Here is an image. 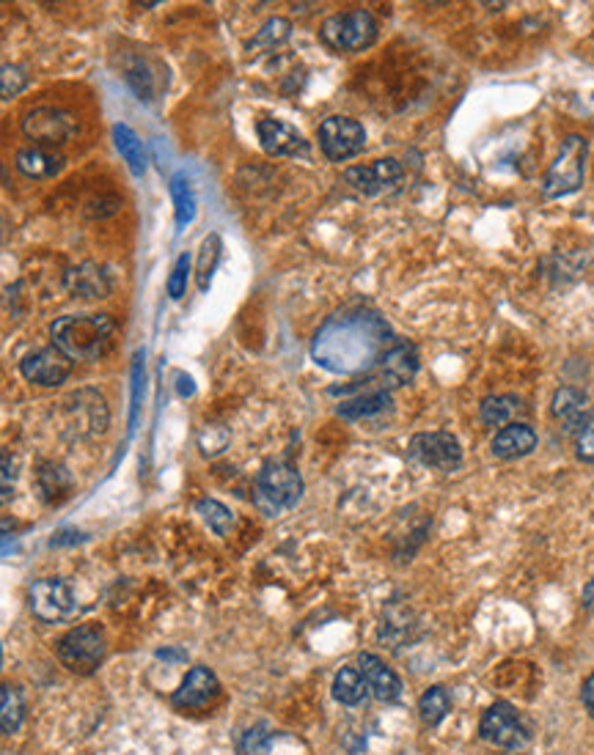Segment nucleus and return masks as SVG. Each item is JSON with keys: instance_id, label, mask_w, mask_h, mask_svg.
Listing matches in <instances>:
<instances>
[{"instance_id": "29", "label": "nucleus", "mask_w": 594, "mask_h": 755, "mask_svg": "<svg viewBox=\"0 0 594 755\" xmlns=\"http://www.w3.org/2000/svg\"><path fill=\"white\" fill-rule=\"evenodd\" d=\"M171 200H174V215H176V228H185L187 223H193L196 217V193H193L191 179L185 174H176L171 179Z\"/></svg>"}, {"instance_id": "31", "label": "nucleus", "mask_w": 594, "mask_h": 755, "mask_svg": "<svg viewBox=\"0 0 594 755\" xmlns=\"http://www.w3.org/2000/svg\"><path fill=\"white\" fill-rule=\"evenodd\" d=\"M144 357H146V352L138 350L133 357V365H129V426L133 429H135V423H138L140 404H144V388H146Z\"/></svg>"}, {"instance_id": "13", "label": "nucleus", "mask_w": 594, "mask_h": 755, "mask_svg": "<svg viewBox=\"0 0 594 755\" xmlns=\"http://www.w3.org/2000/svg\"><path fill=\"white\" fill-rule=\"evenodd\" d=\"M481 739L490 742L493 747H502V751H517L528 742L526 728H523L520 715L512 709L509 704H496L485 712L481 717Z\"/></svg>"}, {"instance_id": "19", "label": "nucleus", "mask_w": 594, "mask_h": 755, "mask_svg": "<svg viewBox=\"0 0 594 755\" xmlns=\"http://www.w3.org/2000/svg\"><path fill=\"white\" fill-rule=\"evenodd\" d=\"M358 668H361L363 678H367L369 689H372L380 700L393 704V700L402 698V678L393 674L380 657H374V654H361V657H358Z\"/></svg>"}, {"instance_id": "20", "label": "nucleus", "mask_w": 594, "mask_h": 755, "mask_svg": "<svg viewBox=\"0 0 594 755\" xmlns=\"http://www.w3.org/2000/svg\"><path fill=\"white\" fill-rule=\"evenodd\" d=\"M537 448V434H534L532 426L526 423H512V426H504L502 432L493 438V453L504 462H512V459H523Z\"/></svg>"}, {"instance_id": "2", "label": "nucleus", "mask_w": 594, "mask_h": 755, "mask_svg": "<svg viewBox=\"0 0 594 755\" xmlns=\"http://www.w3.org/2000/svg\"><path fill=\"white\" fill-rule=\"evenodd\" d=\"M52 346L64 352L67 357L78 360H99L110 350L116 335V322L108 314H72L61 316L50 324Z\"/></svg>"}, {"instance_id": "41", "label": "nucleus", "mask_w": 594, "mask_h": 755, "mask_svg": "<svg viewBox=\"0 0 594 755\" xmlns=\"http://www.w3.org/2000/svg\"><path fill=\"white\" fill-rule=\"evenodd\" d=\"M581 695H584L586 709H590V715L594 717V674L584 682V689H581Z\"/></svg>"}, {"instance_id": "34", "label": "nucleus", "mask_w": 594, "mask_h": 755, "mask_svg": "<svg viewBox=\"0 0 594 755\" xmlns=\"http://www.w3.org/2000/svg\"><path fill=\"white\" fill-rule=\"evenodd\" d=\"M196 509H198V514L204 517V522H207L217 536H226L228 530L234 528V514L226 509V506L217 503V500H202Z\"/></svg>"}, {"instance_id": "10", "label": "nucleus", "mask_w": 594, "mask_h": 755, "mask_svg": "<svg viewBox=\"0 0 594 755\" xmlns=\"http://www.w3.org/2000/svg\"><path fill=\"white\" fill-rule=\"evenodd\" d=\"M419 371V357L416 350L405 341H393L391 350L380 357V363L369 371L363 380V391H391V388L408 385Z\"/></svg>"}, {"instance_id": "25", "label": "nucleus", "mask_w": 594, "mask_h": 755, "mask_svg": "<svg viewBox=\"0 0 594 755\" xmlns=\"http://www.w3.org/2000/svg\"><path fill=\"white\" fill-rule=\"evenodd\" d=\"M388 406H391V393L388 391H361L356 399L341 401L337 412L347 421H361V418L380 415Z\"/></svg>"}, {"instance_id": "35", "label": "nucleus", "mask_w": 594, "mask_h": 755, "mask_svg": "<svg viewBox=\"0 0 594 755\" xmlns=\"http://www.w3.org/2000/svg\"><path fill=\"white\" fill-rule=\"evenodd\" d=\"M28 88V72L17 63H0V99H11Z\"/></svg>"}, {"instance_id": "43", "label": "nucleus", "mask_w": 594, "mask_h": 755, "mask_svg": "<svg viewBox=\"0 0 594 755\" xmlns=\"http://www.w3.org/2000/svg\"><path fill=\"white\" fill-rule=\"evenodd\" d=\"M17 550V541L14 539H0V558L3 556H11V552Z\"/></svg>"}, {"instance_id": "39", "label": "nucleus", "mask_w": 594, "mask_h": 755, "mask_svg": "<svg viewBox=\"0 0 594 755\" xmlns=\"http://www.w3.org/2000/svg\"><path fill=\"white\" fill-rule=\"evenodd\" d=\"M187 275H191V256H187V253H182V256L176 258L174 269H171V275H168V297L171 300L185 297Z\"/></svg>"}, {"instance_id": "28", "label": "nucleus", "mask_w": 594, "mask_h": 755, "mask_svg": "<svg viewBox=\"0 0 594 755\" xmlns=\"http://www.w3.org/2000/svg\"><path fill=\"white\" fill-rule=\"evenodd\" d=\"M114 140H116L119 155L127 159L129 170H133L135 176H144L146 174V146H144V140L135 135V129H129L127 124H116Z\"/></svg>"}, {"instance_id": "17", "label": "nucleus", "mask_w": 594, "mask_h": 755, "mask_svg": "<svg viewBox=\"0 0 594 755\" xmlns=\"http://www.w3.org/2000/svg\"><path fill=\"white\" fill-rule=\"evenodd\" d=\"M64 404H69L75 429H78V434H84V438L108 429V406H105V399L99 396L97 391H78L64 401Z\"/></svg>"}, {"instance_id": "14", "label": "nucleus", "mask_w": 594, "mask_h": 755, "mask_svg": "<svg viewBox=\"0 0 594 755\" xmlns=\"http://www.w3.org/2000/svg\"><path fill=\"white\" fill-rule=\"evenodd\" d=\"M402 176L405 170L397 159H378V163L347 168L344 179L347 185H350L352 190L361 193V196H382V193L402 185Z\"/></svg>"}, {"instance_id": "16", "label": "nucleus", "mask_w": 594, "mask_h": 755, "mask_svg": "<svg viewBox=\"0 0 594 755\" xmlns=\"http://www.w3.org/2000/svg\"><path fill=\"white\" fill-rule=\"evenodd\" d=\"M259 144L273 157H309L311 146L298 127L279 119H262L256 124Z\"/></svg>"}, {"instance_id": "24", "label": "nucleus", "mask_w": 594, "mask_h": 755, "mask_svg": "<svg viewBox=\"0 0 594 755\" xmlns=\"http://www.w3.org/2000/svg\"><path fill=\"white\" fill-rule=\"evenodd\" d=\"M26 723V695L17 684H0V731L14 736Z\"/></svg>"}, {"instance_id": "32", "label": "nucleus", "mask_w": 594, "mask_h": 755, "mask_svg": "<svg viewBox=\"0 0 594 755\" xmlns=\"http://www.w3.org/2000/svg\"><path fill=\"white\" fill-rule=\"evenodd\" d=\"M125 82L144 99V102H149L152 94H155V86H152V69L144 58H129V63L125 67Z\"/></svg>"}, {"instance_id": "8", "label": "nucleus", "mask_w": 594, "mask_h": 755, "mask_svg": "<svg viewBox=\"0 0 594 755\" xmlns=\"http://www.w3.org/2000/svg\"><path fill=\"white\" fill-rule=\"evenodd\" d=\"M28 605L31 612L45 624H61L75 616L78 599H75L72 586L61 577H45L28 588Z\"/></svg>"}, {"instance_id": "27", "label": "nucleus", "mask_w": 594, "mask_h": 755, "mask_svg": "<svg viewBox=\"0 0 594 755\" xmlns=\"http://www.w3.org/2000/svg\"><path fill=\"white\" fill-rule=\"evenodd\" d=\"M221 256H223V239L221 234L213 232L207 234L202 242V247H198V256H196V283L202 292H210V286H213V278L217 273V264H221Z\"/></svg>"}, {"instance_id": "9", "label": "nucleus", "mask_w": 594, "mask_h": 755, "mask_svg": "<svg viewBox=\"0 0 594 755\" xmlns=\"http://www.w3.org/2000/svg\"><path fill=\"white\" fill-rule=\"evenodd\" d=\"M317 140H320L322 155L331 159V163H347V159L363 151V146H367V129L356 119L331 116V119L322 121L320 129H317Z\"/></svg>"}, {"instance_id": "5", "label": "nucleus", "mask_w": 594, "mask_h": 755, "mask_svg": "<svg viewBox=\"0 0 594 755\" xmlns=\"http://www.w3.org/2000/svg\"><path fill=\"white\" fill-rule=\"evenodd\" d=\"M105 651H108V640L99 624H80L56 643L58 659L78 676L94 674L103 665Z\"/></svg>"}, {"instance_id": "33", "label": "nucleus", "mask_w": 594, "mask_h": 755, "mask_svg": "<svg viewBox=\"0 0 594 755\" xmlns=\"http://www.w3.org/2000/svg\"><path fill=\"white\" fill-rule=\"evenodd\" d=\"M517 410H520V406H517V399L490 396L481 401V421H485L487 426H504V423H509V418L515 415Z\"/></svg>"}, {"instance_id": "38", "label": "nucleus", "mask_w": 594, "mask_h": 755, "mask_svg": "<svg viewBox=\"0 0 594 755\" xmlns=\"http://www.w3.org/2000/svg\"><path fill=\"white\" fill-rule=\"evenodd\" d=\"M14 481H17V459L11 453L0 451V506L14 500Z\"/></svg>"}, {"instance_id": "4", "label": "nucleus", "mask_w": 594, "mask_h": 755, "mask_svg": "<svg viewBox=\"0 0 594 755\" xmlns=\"http://www.w3.org/2000/svg\"><path fill=\"white\" fill-rule=\"evenodd\" d=\"M378 20L372 11L352 9L341 11V14L328 17L320 28V37L331 50L337 52H361L374 45L378 39Z\"/></svg>"}, {"instance_id": "12", "label": "nucleus", "mask_w": 594, "mask_h": 755, "mask_svg": "<svg viewBox=\"0 0 594 755\" xmlns=\"http://www.w3.org/2000/svg\"><path fill=\"white\" fill-rule=\"evenodd\" d=\"M75 360L64 355L58 346H42L20 360V374L37 388H58L72 376Z\"/></svg>"}, {"instance_id": "21", "label": "nucleus", "mask_w": 594, "mask_h": 755, "mask_svg": "<svg viewBox=\"0 0 594 755\" xmlns=\"http://www.w3.org/2000/svg\"><path fill=\"white\" fill-rule=\"evenodd\" d=\"M37 489H39V494H42L45 503L56 506V503H64V500L72 494L75 481L64 464L42 462V464H37Z\"/></svg>"}, {"instance_id": "15", "label": "nucleus", "mask_w": 594, "mask_h": 755, "mask_svg": "<svg viewBox=\"0 0 594 755\" xmlns=\"http://www.w3.org/2000/svg\"><path fill=\"white\" fill-rule=\"evenodd\" d=\"M221 695V682L210 668H191L187 676L182 678L179 687L174 689L171 695V704L176 709L185 712H196V709H207L210 704Z\"/></svg>"}, {"instance_id": "22", "label": "nucleus", "mask_w": 594, "mask_h": 755, "mask_svg": "<svg viewBox=\"0 0 594 755\" xmlns=\"http://www.w3.org/2000/svg\"><path fill=\"white\" fill-rule=\"evenodd\" d=\"M551 412L558 418L562 423H567V429H575L578 432L586 421H590V399L586 393L575 391V388H562L553 396Z\"/></svg>"}, {"instance_id": "18", "label": "nucleus", "mask_w": 594, "mask_h": 755, "mask_svg": "<svg viewBox=\"0 0 594 755\" xmlns=\"http://www.w3.org/2000/svg\"><path fill=\"white\" fill-rule=\"evenodd\" d=\"M64 286H67V292L72 294V297L86 300V303L110 297L108 273L91 262H84V264H78V267L67 269V275H64Z\"/></svg>"}, {"instance_id": "26", "label": "nucleus", "mask_w": 594, "mask_h": 755, "mask_svg": "<svg viewBox=\"0 0 594 755\" xmlns=\"http://www.w3.org/2000/svg\"><path fill=\"white\" fill-rule=\"evenodd\" d=\"M369 695V684L363 678L361 668H352V665H344L339 670L337 678H333V698L344 706H358L363 704Z\"/></svg>"}, {"instance_id": "40", "label": "nucleus", "mask_w": 594, "mask_h": 755, "mask_svg": "<svg viewBox=\"0 0 594 755\" xmlns=\"http://www.w3.org/2000/svg\"><path fill=\"white\" fill-rule=\"evenodd\" d=\"M575 453H578V459H584V462L594 464V415L578 429V434H575Z\"/></svg>"}, {"instance_id": "30", "label": "nucleus", "mask_w": 594, "mask_h": 755, "mask_svg": "<svg viewBox=\"0 0 594 755\" xmlns=\"http://www.w3.org/2000/svg\"><path fill=\"white\" fill-rule=\"evenodd\" d=\"M449 709H451V695L446 687H429L427 693L421 695L419 717H421V723L429 725V728L438 725L440 719L449 715Z\"/></svg>"}, {"instance_id": "37", "label": "nucleus", "mask_w": 594, "mask_h": 755, "mask_svg": "<svg viewBox=\"0 0 594 755\" xmlns=\"http://www.w3.org/2000/svg\"><path fill=\"white\" fill-rule=\"evenodd\" d=\"M270 742H273V734L267 731V725L259 723L251 731H245L243 742H240V753H243V755H267Z\"/></svg>"}, {"instance_id": "42", "label": "nucleus", "mask_w": 594, "mask_h": 755, "mask_svg": "<svg viewBox=\"0 0 594 755\" xmlns=\"http://www.w3.org/2000/svg\"><path fill=\"white\" fill-rule=\"evenodd\" d=\"M17 530L14 519H0V539H11V533Z\"/></svg>"}, {"instance_id": "6", "label": "nucleus", "mask_w": 594, "mask_h": 755, "mask_svg": "<svg viewBox=\"0 0 594 755\" xmlns=\"http://www.w3.org/2000/svg\"><path fill=\"white\" fill-rule=\"evenodd\" d=\"M586 151H590V144L581 135H569L564 140L562 149H558V157L553 159L548 174H545V198H562L581 190L586 170Z\"/></svg>"}, {"instance_id": "36", "label": "nucleus", "mask_w": 594, "mask_h": 755, "mask_svg": "<svg viewBox=\"0 0 594 755\" xmlns=\"http://www.w3.org/2000/svg\"><path fill=\"white\" fill-rule=\"evenodd\" d=\"M290 33H292V26L286 20H281V17H275V20H270L267 26L262 28V31H259V37L251 41V50H254V47H279V45H284L286 39H290Z\"/></svg>"}, {"instance_id": "3", "label": "nucleus", "mask_w": 594, "mask_h": 755, "mask_svg": "<svg viewBox=\"0 0 594 755\" xmlns=\"http://www.w3.org/2000/svg\"><path fill=\"white\" fill-rule=\"evenodd\" d=\"M303 498V478L284 462H267L256 475V506L267 517L295 509Z\"/></svg>"}, {"instance_id": "23", "label": "nucleus", "mask_w": 594, "mask_h": 755, "mask_svg": "<svg viewBox=\"0 0 594 755\" xmlns=\"http://www.w3.org/2000/svg\"><path fill=\"white\" fill-rule=\"evenodd\" d=\"M64 163H67V159L58 155V151L39 149V146L17 151V168L26 176H31V179H50V176L61 174Z\"/></svg>"}, {"instance_id": "11", "label": "nucleus", "mask_w": 594, "mask_h": 755, "mask_svg": "<svg viewBox=\"0 0 594 755\" xmlns=\"http://www.w3.org/2000/svg\"><path fill=\"white\" fill-rule=\"evenodd\" d=\"M410 457L419 464L444 473H455L462 468L460 440L449 432H421L410 440Z\"/></svg>"}, {"instance_id": "1", "label": "nucleus", "mask_w": 594, "mask_h": 755, "mask_svg": "<svg viewBox=\"0 0 594 755\" xmlns=\"http://www.w3.org/2000/svg\"><path fill=\"white\" fill-rule=\"evenodd\" d=\"M393 333L380 314L367 308L331 316L311 341V360L331 374H369L393 346Z\"/></svg>"}, {"instance_id": "7", "label": "nucleus", "mask_w": 594, "mask_h": 755, "mask_svg": "<svg viewBox=\"0 0 594 755\" xmlns=\"http://www.w3.org/2000/svg\"><path fill=\"white\" fill-rule=\"evenodd\" d=\"M22 135L39 149H52L69 144L78 135V119L61 108H33L22 119Z\"/></svg>"}]
</instances>
